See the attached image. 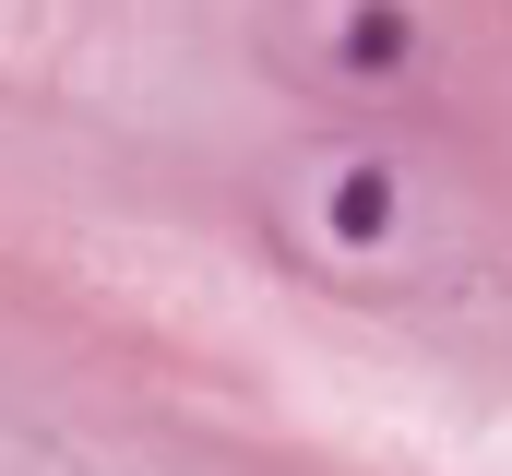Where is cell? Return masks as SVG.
Segmentation results:
<instances>
[{
  "label": "cell",
  "instance_id": "1",
  "mask_svg": "<svg viewBox=\"0 0 512 476\" xmlns=\"http://www.w3.org/2000/svg\"><path fill=\"white\" fill-rule=\"evenodd\" d=\"M417 48H429L417 0H346V12H334V72H358V84H405Z\"/></svg>",
  "mask_w": 512,
  "mask_h": 476
},
{
  "label": "cell",
  "instance_id": "2",
  "mask_svg": "<svg viewBox=\"0 0 512 476\" xmlns=\"http://www.w3.org/2000/svg\"><path fill=\"white\" fill-rule=\"evenodd\" d=\"M393 227H405V179H393L382 155H358V167L322 179V238H334V250H382Z\"/></svg>",
  "mask_w": 512,
  "mask_h": 476
}]
</instances>
